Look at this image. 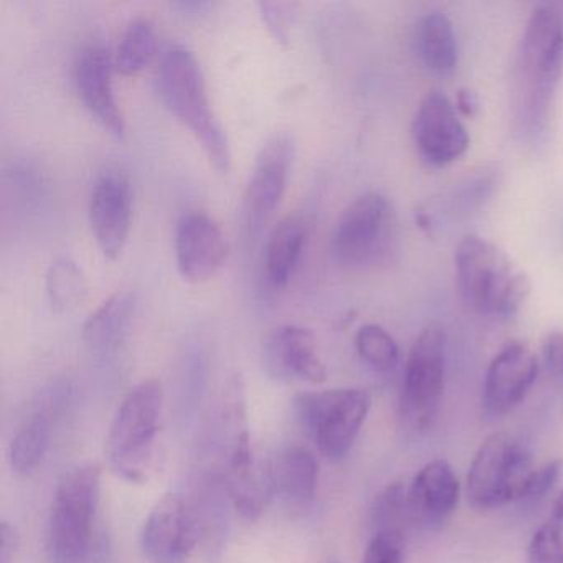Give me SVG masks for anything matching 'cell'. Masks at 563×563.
I'll list each match as a JSON object with an SVG mask.
<instances>
[{
    "label": "cell",
    "mask_w": 563,
    "mask_h": 563,
    "mask_svg": "<svg viewBox=\"0 0 563 563\" xmlns=\"http://www.w3.org/2000/svg\"><path fill=\"white\" fill-rule=\"evenodd\" d=\"M157 85L167 110L199 141L213 167L229 173V137L210 103L206 75L196 55L184 45H169L161 57Z\"/></svg>",
    "instance_id": "6da1fadb"
},
{
    "label": "cell",
    "mask_w": 563,
    "mask_h": 563,
    "mask_svg": "<svg viewBox=\"0 0 563 563\" xmlns=\"http://www.w3.org/2000/svg\"><path fill=\"white\" fill-rule=\"evenodd\" d=\"M454 266L461 296L479 314L510 319L529 299V276L484 236H464L454 252Z\"/></svg>",
    "instance_id": "7a4b0ae2"
},
{
    "label": "cell",
    "mask_w": 563,
    "mask_h": 563,
    "mask_svg": "<svg viewBox=\"0 0 563 563\" xmlns=\"http://www.w3.org/2000/svg\"><path fill=\"white\" fill-rule=\"evenodd\" d=\"M163 408V384L154 378L131 388L121 401L104 450L118 476L130 483H146L159 470Z\"/></svg>",
    "instance_id": "3957f363"
},
{
    "label": "cell",
    "mask_w": 563,
    "mask_h": 563,
    "mask_svg": "<svg viewBox=\"0 0 563 563\" xmlns=\"http://www.w3.org/2000/svg\"><path fill=\"white\" fill-rule=\"evenodd\" d=\"M563 70V22L550 8H537L527 21L517 60L520 123L537 134L549 120Z\"/></svg>",
    "instance_id": "277c9868"
},
{
    "label": "cell",
    "mask_w": 563,
    "mask_h": 563,
    "mask_svg": "<svg viewBox=\"0 0 563 563\" xmlns=\"http://www.w3.org/2000/svg\"><path fill=\"white\" fill-rule=\"evenodd\" d=\"M100 490L101 471L97 464L74 467L62 477L48 520L52 563H84L88 559Z\"/></svg>",
    "instance_id": "5b68a950"
},
{
    "label": "cell",
    "mask_w": 563,
    "mask_h": 563,
    "mask_svg": "<svg viewBox=\"0 0 563 563\" xmlns=\"http://www.w3.org/2000/svg\"><path fill=\"white\" fill-rule=\"evenodd\" d=\"M295 407L299 423L322 456L339 461L354 446L371 411L372 397L362 388L306 391L296 397Z\"/></svg>",
    "instance_id": "8992f818"
},
{
    "label": "cell",
    "mask_w": 563,
    "mask_h": 563,
    "mask_svg": "<svg viewBox=\"0 0 563 563\" xmlns=\"http://www.w3.org/2000/svg\"><path fill=\"white\" fill-rule=\"evenodd\" d=\"M533 470L532 454L519 440L507 433L490 434L471 461L467 500L479 510L497 509L520 500Z\"/></svg>",
    "instance_id": "52a82bcc"
},
{
    "label": "cell",
    "mask_w": 563,
    "mask_h": 563,
    "mask_svg": "<svg viewBox=\"0 0 563 563\" xmlns=\"http://www.w3.org/2000/svg\"><path fill=\"white\" fill-rule=\"evenodd\" d=\"M446 375V335L441 325H424L411 345L401 385V417L417 431H428L440 417Z\"/></svg>",
    "instance_id": "ba28073f"
},
{
    "label": "cell",
    "mask_w": 563,
    "mask_h": 563,
    "mask_svg": "<svg viewBox=\"0 0 563 563\" xmlns=\"http://www.w3.org/2000/svg\"><path fill=\"white\" fill-rule=\"evenodd\" d=\"M394 212L382 194L367 192L349 203L332 236V253L347 268L374 265L390 245Z\"/></svg>",
    "instance_id": "9c48e42d"
},
{
    "label": "cell",
    "mask_w": 563,
    "mask_h": 563,
    "mask_svg": "<svg viewBox=\"0 0 563 563\" xmlns=\"http://www.w3.org/2000/svg\"><path fill=\"white\" fill-rule=\"evenodd\" d=\"M202 522L187 500L167 494L151 510L141 533V547L156 563H179L200 540Z\"/></svg>",
    "instance_id": "30bf717a"
},
{
    "label": "cell",
    "mask_w": 563,
    "mask_h": 563,
    "mask_svg": "<svg viewBox=\"0 0 563 563\" xmlns=\"http://www.w3.org/2000/svg\"><path fill=\"white\" fill-rule=\"evenodd\" d=\"M295 156V137L288 133L273 134L260 150L245 190V217L252 232H258L282 202Z\"/></svg>",
    "instance_id": "8fae6325"
},
{
    "label": "cell",
    "mask_w": 563,
    "mask_h": 563,
    "mask_svg": "<svg viewBox=\"0 0 563 563\" xmlns=\"http://www.w3.org/2000/svg\"><path fill=\"white\" fill-rule=\"evenodd\" d=\"M413 137L424 163L443 167L470 150V133L457 114L456 104L440 91L421 100L413 121Z\"/></svg>",
    "instance_id": "7c38bea8"
},
{
    "label": "cell",
    "mask_w": 563,
    "mask_h": 563,
    "mask_svg": "<svg viewBox=\"0 0 563 563\" xmlns=\"http://www.w3.org/2000/svg\"><path fill=\"white\" fill-rule=\"evenodd\" d=\"M114 58L103 45H88L77 55L74 81L81 103L111 136L124 137L126 121L114 97Z\"/></svg>",
    "instance_id": "4fadbf2b"
},
{
    "label": "cell",
    "mask_w": 563,
    "mask_h": 563,
    "mask_svg": "<svg viewBox=\"0 0 563 563\" xmlns=\"http://www.w3.org/2000/svg\"><path fill=\"white\" fill-rule=\"evenodd\" d=\"M539 374V361L523 342H510L484 375L483 405L489 417H504L522 404Z\"/></svg>",
    "instance_id": "5bb4252c"
},
{
    "label": "cell",
    "mask_w": 563,
    "mask_h": 563,
    "mask_svg": "<svg viewBox=\"0 0 563 563\" xmlns=\"http://www.w3.org/2000/svg\"><path fill=\"white\" fill-rule=\"evenodd\" d=\"M88 213L101 253L110 260L120 258L130 239L133 217V194L123 173L108 170L97 180Z\"/></svg>",
    "instance_id": "9a60e30c"
},
{
    "label": "cell",
    "mask_w": 563,
    "mask_h": 563,
    "mask_svg": "<svg viewBox=\"0 0 563 563\" xmlns=\"http://www.w3.org/2000/svg\"><path fill=\"white\" fill-rule=\"evenodd\" d=\"M262 365L275 380L322 384L328 377L316 349L314 334L301 325H279L268 332L263 339Z\"/></svg>",
    "instance_id": "2e32d148"
},
{
    "label": "cell",
    "mask_w": 563,
    "mask_h": 563,
    "mask_svg": "<svg viewBox=\"0 0 563 563\" xmlns=\"http://www.w3.org/2000/svg\"><path fill=\"white\" fill-rule=\"evenodd\" d=\"M229 253L219 223L202 212L180 217L176 229V260L180 276L199 285L209 282L222 268Z\"/></svg>",
    "instance_id": "e0dca14e"
},
{
    "label": "cell",
    "mask_w": 563,
    "mask_h": 563,
    "mask_svg": "<svg viewBox=\"0 0 563 563\" xmlns=\"http://www.w3.org/2000/svg\"><path fill=\"white\" fill-rule=\"evenodd\" d=\"M227 448V494L243 517L258 519L275 494L269 463L256 460L249 431L236 434Z\"/></svg>",
    "instance_id": "ac0fdd59"
},
{
    "label": "cell",
    "mask_w": 563,
    "mask_h": 563,
    "mask_svg": "<svg viewBox=\"0 0 563 563\" xmlns=\"http://www.w3.org/2000/svg\"><path fill=\"white\" fill-rule=\"evenodd\" d=\"M460 494V479L448 461L438 457L424 464L407 484L411 523L424 530H440L456 510Z\"/></svg>",
    "instance_id": "d6986e66"
},
{
    "label": "cell",
    "mask_w": 563,
    "mask_h": 563,
    "mask_svg": "<svg viewBox=\"0 0 563 563\" xmlns=\"http://www.w3.org/2000/svg\"><path fill=\"white\" fill-rule=\"evenodd\" d=\"M308 225L301 216H288L275 225L265 245V275L269 286L285 288L301 260Z\"/></svg>",
    "instance_id": "ffe728a7"
},
{
    "label": "cell",
    "mask_w": 563,
    "mask_h": 563,
    "mask_svg": "<svg viewBox=\"0 0 563 563\" xmlns=\"http://www.w3.org/2000/svg\"><path fill=\"white\" fill-rule=\"evenodd\" d=\"M269 470L275 494L295 504H306L314 499L319 464L314 454L309 453L306 448H286L269 463Z\"/></svg>",
    "instance_id": "44dd1931"
},
{
    "label": "cell",
    "mask_w": 563,
    "mask_h": 563,
    "mask_svg": "<svg viewBox=\"0 0 563 563\" xmlns=\"http://www.w3.org/2000/svg\"><path fill=\"white\" fill-rule=\"evenodd\" d=\"M134 309L136 298L133 292H114L85 322V344L98 352L117 347L133 321Z\"/></svg>",
    "instance_id": "7402d4cb"
},
{
    "label": "cell",
    "mask_w": 563,
    "mask_h": 563,
    "mask_svg": "<svg viewBox=\"0 0 563 563\" xmlns=\"http://www.w3.org/2000/svg\"><path fill=\"white\" fill-rule=\"evenodd\" d=\"M417 48L428 70L451 74L457 64V42L450 18L441 12L424 15L418 25Z\"/></svg>",
    "instance_id": "603a6c76"
},
{
    "label": "cell",
    "mask_w": 563,
    "mask_h": 563,
    "mask_svg": "<svg viewBox=\"0 0 563 563\" xmlns=\"http://www.w3.org/2000/svg\"><path fill=\"white\" fill-rule=\"evenodd\" d=\"M45 289L52 308L65 314L75 311L87 301V276L71 256L62 255L48 266Z\"/></svg>",
    "instance_id": "cb8c5ba5"
},
{
    "label": "cell",
    "mask_w": 563,
    "mask_h": 563,
    "mask_svg": "<svg viewBox=\"0 0 563 563\" xmlns=\"http://www.w3.org/2000/svg\"><path fill=\"white\" fill-rule=\"evenodd\" d=\"M156 54L157 35L153 22L146 18H136L121 35L114 55V68L123 77H136L153 64Z\"/></svg>",
    "instance_id": "d4e9b609"
},
{
    "label": "cell",
    "mask_w": 563,
    "mask_h": 563,
    "mask_svg": "<svg viewBox=\"0 0 563 563\" xmlns=\"http://www.w3.org/2000/svg\"><path fill=\"white\" fill-rule=\"evenodd\" d=\"M51 434L48 415H34L12 440L11 451H9L12 471L18 474L32 473L47 454Z\"/></svg>",
    "instance_id": "484cf974"
},
{
    "label": "cell",
    "mask_w": 563,
    "mask_h": 563,
    "mask_svg": "<svg viewBox=\"0 0 563 563\" xmlns=\"http://www.w3.org/2000/svg\"><path fill=\"white\" fill-rule=\"evenodd\" d=\"M355 347L362 361L377 372H391L400 364L397 341L377 324L362 325L355 335Z\"/></svg>",
    "instance_id": "4316f807"
},
{
    "label": "cell",
    "mask_w": 563,
    "mask_h": 563,
    "mask_svg": "<svg viewBox=\"0 0 563 563\" xmlns=\"http://www.w3.org/2000/svg\"><path fill=\"white\" fill-rule=\"evenodd\" d=\"M372 523H374V532L388 530V532L405 533V529L411 523L407 483L398 481L378 494L372 507Z\"/></svg>",
    "instance_id": "83f0119b"
},
{
    "label": "cell",
    "mask_w": 563,
    "mask_h": 563,
    "mask_svg": "<svg viewBox=\"0 0 563 563\" xmlns=\"http://www.w3.org/2000/svg\"><path fill=\"white\" fill-rule=\"evenodd\" d=\"M362 563H405V533L388 530L372 533Z\"/></svg>",
    "instance_id": "f1b7e54d"
},
{
    "label": "cell",
    "mask_w": 563,
    "mask_h": 563,
    "mask_svg": "<svg viewBox=\"0 0 563 563\" xmlns=\"http://www.w3.org/2000/svg\"><path fill=\"white\" fill-rule=\"evenodd\" d=\"M260 15L268 31L279 44L289 41V31L295 22L296 4L292 2H260Z\"/></svg>",
    "instance_id": "f546056e"
},
{
    "label": "cell",
    "mask_w": 563,
    "mask_h": 563,
    "mask_svg": "<svg viewBox=\"0 0 563 563\" xmlns=\"http://www.w3.org/2000/svg\"><path fill=\"white\" fill-rule=\"evenodd\" d=\"M562 467L563 463L560 460L550 461L539 467L536 466L523 487L522 499H540L545 496L559 481Z\"/></svg>",
    "instance_id": "4dcf8cb0"
},
{
    "label": "cell",
    "mask_w": 563,
    "mask_h": 563,
    "mask_svg": "<svg viewBox=\"0 0 563 563\" xmlns=\"http://www.w3.org/2000/svg\"><path fill=\"white\" fill-rule=\"evenodd\" d=\"M542 355L550 371L563 377V332H550L543 338Z\"/></svg>",
    "instance_id": "1f68e13d"
},
{
    "label": "cell",
    "mask_w": 563,
    "mask_h": 563,
    "mask_svg": "<svg viewBox=\"0 0 563 563\" xmlns=\"http://www.w3.org/2000/svg\"><path fill=\"white\" fill-rule=\"evenodd\" d=\"M0 537H2V542H0V563H12L19 547L18 533L8 522H4L0 527Z\"/></svg>",
    "instance_id": "d6a6232c"
},
{
    "label": "cell",
    "mask_w": 563,
    "mask_h": 563,
    "mask_svg": "<svg viewBox=\"0 0 563 563\" xmlns=\"http://www.w3.org/2000/svg\"><path fill=\"white\" fill-rule=\"evenodd\" d=\"M456 110L463 117H474L477 110H479L477 95L474 91L467 90V88H461L456 95Z\"/></svg>",
    "instance_id": "836d02e7"
},
{
    "label": "cell",
    "mask_w": 563,
    "mask_h": 563,
    "mask_svg": "<svg viewBox=\"0 0 563 563\" xmlns=\"http://www.w3.org/2000/svg\"><path fill=\"white\" fill-rule=\"evenodd\" d=\"M529 563H563V545L547 547L539 552L530 553Z\"/></svg>",
    "instance_id": "e575fe53"
},
{
    "label": "cell",
    "mask_w": 563,
    "mask_h": 563,
    "mask_svg": "<svg viewBox=\"0 0 563 563\" xmlns=\"http://www.w3.org/2000/svg\"><path fill=\"white\" fill-rule=\"evenodd\" d=\"M550 522L556 523V526L563 529V490L560 496L556 497L555 506H553L552 519Z\"/></svg>",
    "instance_id": "d590c367"
},
{
    "label": "cell",
    "mask_w": 563,
    "mask_h": 563,
    "mask_svg": "<svg viewBox=\"0 0 563 563\" xmlns=\"http://www.w3.org/2000/svg\"><path fill=\"white\" fill-rule=\"evenodd\" d=\"M334 563H338V562H334Z\"/></svg>",
    "instance_id": "8d00e7d4"
}]
</instances>
